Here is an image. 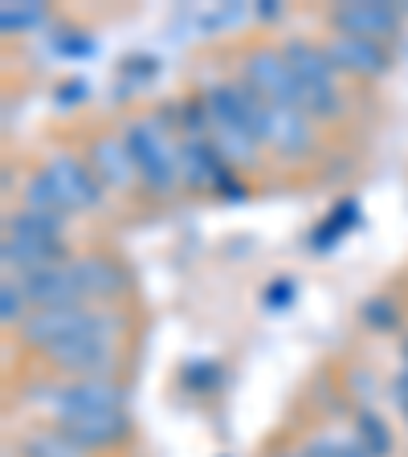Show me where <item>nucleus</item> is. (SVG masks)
I'll list each match as a JSON object with an SVG mask.
<instances>
[{
	"label": "nucleus",
	"instance_id": "nucleus-1",
	"mask_svg": "<svg viewBox=\"0 0 408 457\" xmlns=\"http://www.w3.org/2000/svg\"><path fill=\"white\" fill-rule=\"evenodd\" d=\"M282 57L290 74L298 82V103H303V114L311 119H339L343 111V95L335 86V66L327 62L323 46H311L303 37H290L282 46Z\"/></svg>",
	"mask_w": 408,
	"mask_h": 457
},
{
	"label": "nucleus",
	"instance_id": "nucleus-2",
	"mask_svg": "<svg viewBox=\"0 0 408 457\" xmlns=\"http://www.w3.org/2000/svg\"><path fill=\"white\" fill-rule=\"evenodd\" d=\"M127 152L135 160L139 180L152 192H171L180 180V139L163 119H139L127 127Z\"/></svg>",
	"mask_w": 408,
	"mask_h": 457
},
{
	"label": "nucleus",
	"instance_id": "nucleus-3",
	"mask_svg": "<svg viewBox=\"0 0 408 457\" xmlns=\"http://www.w3.org/2000/svg\"><path fill=\"white\" fill-rule=\"evenodd\" d=\"M90 331H119V319L111 311H98V306H57V311H33L21 323V339L29 347H41V352Z\"/></svg>",
	"mask_w": 408,
	"mask_h": 457
},
{
	"label": "nucleus",
	"instance_id": "nucleus-4",
	"mask_svg": "<svg viewBox=\"0 0 408 457\" xmlns=\"http://www.w3.org/2000/svg\"><path fill=\"white\" fill-rule=\"evenodd\" d=\"M246 86V82H241ZM249 90V86H246ZM249 119H254L257 139L274 147L278 155H306L311 152V119L298 106H282V103H266L262 95L249 90Z\"/></svg>",
	"mask_w": 408,
	"mask_h": 457
},
{
	"label": "nucleus",
	"instance_id": "nucleus-5",
	"mask_svg": "<svg viewBox=\"0 0 408 457\" xmlns=\"http://www.w3.org/2000/svg\"><path fill=\"white\" fill-rule=\"evenodd\" d=\"M46 355L57 371H70L78 380H103L106 371L114 368V331L74 335V339L49 347Z\"/></svg>",
	"mask_w": 408,
	"mask_h": 457
},
{
	"label": "nucleus",
	"instance_id": "nucleus-6",
	"mask_svg": "<svg viewBox=\"0 0 408 457\" xmlns=\"http://www.w3.org/2000/svg\"><path fill=\"white\" fill-rule=\"evenodd\" d=\"M241 82H246L254 95L266 98V103H282V106H298V111H303V103H298V82H295V74H290V66H286L282 49H249L246 62H241Z\"/></svg>",
	"mask_w": 408,
	"mask_h": 457
},
{
	"label": "nucleus",
	"instance_id": "nucleus-7",
	"mask_svg": "<svg viewBox=\"0 0 408 457\" xmlns=\"http://www.w3.org/2000/svg\"><path fill=\"white\" fill-rule=\"evenodd\" d=\"M41 171H46L49 188L57 192V200H62V209L66 212L98 209V200H103V180L95 176L90 163L74 160V155H54Z\"/></svg>",
	"mask_w": 408,
	"mask_h": 457
},
{
	"label": "nucleus",
	"instance_id": "nucleus-8",
	"mask_svg": "<svg viewBox=\"0 0 408 457\" xmlns=\"http://www.w3.org/2000/svg\"><path fill=\"white\" fill-rule=\"evenodd\" d=\"M46 404L57 417V425H62V420L86 417V412L123 409V388H119V384H106V380H74V384H57V388H49Z\"/></svg>",
	"mask_w": 408,
	"mask_h": 457
},
{
	"label": "nucleus",
	"instance_id": "nucleus-9",
	"mask_svg": "<svg viewBox=\"0 0 408 457\" xmlns=\"http://www.w3.org/2000/svg\"><path fill=\"white\" fill-rule=\"evenodd\" d=\"M331 29L343 37H363V41H388L400 29L396 4H371V0H355V4H339L331 12Z\"/></svg>",
	"mask_w": 408,
	"mask_h": 457
},
{
	"label": "nucleus",
	"instance_id": "nucleus-10",
	"mask_svg": "<svg viewBox=\"0 0 408 457\" xmlns=\"http://www.w3.org/2000/svg\"><path fill=\"white\" fill-rule=\"evenodd\" d=\"M327 62L335 66V74H360V78H376L384 74V70L392 66L388 49L380 46V41H363V37H343V33H335L331 41L323 46Z\"/></svg>",
	"mask_w": 408,
	"mask_h": 457
},
{
	"label": "nucleus",
	"instance_id": "nucleus-11",
	"mask_svg": "<svg viewBox=\"0 0 408 457\" xmlns=\"http://www.w3.org/2000/svg\"><path fill=\"white\" fill-rule=\"evenodd\" d=\"M4 266L17 270L21 278L49 270L57 262H66V241L62 237H29V233H4V245H0Z\"/></svg>",
	"mask_w": 408,
	"mask_h": 457
},
{
	"label": "nucleus",
	"instance_id": "nucleus-12",
	"mask_svg": "<svg viewBox=\"0 0 408 457\" xmlns=\"http://www.w3.org/2000/svg\"><path fill=\"white\" fill-rule=\"evenodd\" d=\"M62 433L74 441L78 449H111L114 441L127 437V417L123 409H111V412H86V417H74V420H62Z\"/></svg>",
	"mask_w": 408,
	"mask_h": 457
},
{
	"label": "nucleus",
	"instance_id": "nucleus-13",
	"mask_svg": "<svg viewBox=\"0 0 408 457\" xmlns=\"http://www.w3.org/2000/svg\"><path fill=\"white\" fill-rule=\"evenodd\" d=\"M74 274H78V286H82V303L86 306L106 303V298H114V295H123L127 290V274L114 266V262H106V257H78Z\"/></svg>",
	"mask_w": 408,
	"mask_h": 457
},
{
	"label": "nucleus",
	"instance_id": "nucleus-14",
	"mask_svg": "<svg viewBox=\"0 0 408 457\" xmlns=\"http://www.w3.org/2000/svg\"><path fill=\"white\" fill-rule=\"evenodd\" d=\"M90 168L103 184H114V188H127V184L139 176L135 171V160L127 152V139H114V135H103L95 139V152H90Z\"/></svg>",
	"mask_w": 408,
	"mask_h": 457
},
{
	"label": "nucleus",
	"instance_id": "nucleus-15",
	"mask_svg": "<svg viewBox=\"0 0 408 457\" xmlns=\"http://www.w3.org/2000/svg\"><path fill=\"white\" fill-rule=\"evenodd\" d=\"M25 457H78L82 449L62 433V428H37V433H29L25 445H21Z\"/></svg>",
	"mask_w": 408,
	"mask_h": 457
},
{
	"label": "nucleus",
	"instance_id": "nucleus-16",
	"mask_svg": "<svg viewBox=\"0 0 408 457\" xmlns=\"http://www.w3.org/2000/svg\"><path fill=\"white\" fill-rule=\"evenodd\" d=\"M303 457H371L368 445H360V441H343V437H314L311 445H306Z\"/></svg>",
	"mask_w": 408,
	"mask_h": 457
},
{
	"label": "nucleus",
	"instance_id": "nucleus-17",
	"mask_svg": "<svg viewBox=\"0 0 408 457\" xmlns=\"http://www.w3.org/2000/svg\"><path fill=\"white\" fill-rule=\"evenodd\" d=\"M37 21H46V9L41 4H4V12H0V25H4V33H12V29H29L37 25Z\"/></svg>",
	"mask_w": 408,
	"mask_h": 457
},
{
	"label": "nucleus",
	"instance_id": "nucleus-18",
	"mask_svg": "<svg viewBox=\"0 0 408 457\" xmlns=\"http://www.w3.org/2000/svg\"><path fill=\"white\" fill-rule=\"evenodd\" d=\"M360 437L368 441V453H388V433H384V420L371 417V412H363L360 417Z\"/></svg>",
	"mask_w": 408,
	"mask_h": 457
},
{
	"label": "nucleus",
	"instance_id": "nucleus-19",
	"mask_svg": "<svg viewBox=\"0 0 408 457\" xmlns=\"http://www.w3.org/2000/svg\"><path fill=\"white\" fill-rule=\"evenodd\" d=\"M25 290H21V286H4V323H25L29 314H25Z\"/></svg>",
	"mask_w": 408,
	"mask_h": 457
},
{
	"label": "nucleus",
	"instance_id": "nucleus-20",
	"mask_svg": "<svg viewBox=\"0 0 408 457\" xmlns=\"http://www.w3.org/2000/svg\"><path fill=\"white\" fill-rule=\"evenodd\" d=\"M363 314H368V319H376V323H384V327L392 323V306H388V303H371Z\"/></svg>",
	"mask_w": 408,
	"mask_h": 457
},
{
	"label": "nucleus",
	"instance_id": "nucleus-21",
	"mask_svg": "<svg viewBox=\"0 0 408 457\" xmlns=\"http://www.w3.org/2000/svg\"><path fill=\"white\" fill-rule=\"evenodd\" d=\"M396 404L408 412V371H404V376H400V380H396Z\"/></svg>",
	"mask_w": 408,
	"mask_h": 457
}]
</instances>
